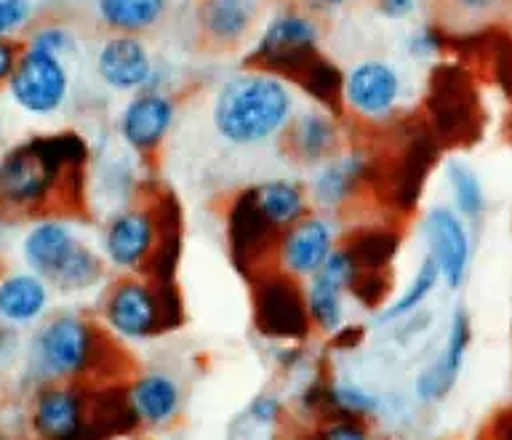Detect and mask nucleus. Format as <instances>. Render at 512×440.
<instances>
[{"label": "nucleus", "instance_id": "f257e3e1", "mask_svg": "<svg viewBox=\"0 0 512 440\" xmlns=\"http://www.w3.org/2000/svg\"><path fill=\"white\" fill-rule=\"evenodd\" d=\"M296 115L294 88L275 72L243 70L216 88L211 120L232 147H262L286 136Z\"/></svg>", "mask_w": 512, "mask_h": 440}, {"label": "nucleus", "instance_id": "f03ea898", "mask_svg": "<svg viewBox=\"0 0 512 440\" xmlns=\"http://www.w3.org/2000/svg\"><path fill=\"white\" fill-rule=\"evenodd\" d=\"M86 163V147L78 136L59 134L8 152L0 163V206L11 211H35L54 198L70 168Z\"/></svg>", "mask_w": 512, "mask_h": 440}, {"label": "nucleus", "instance_id": "7ed1b4c3", "mask_svg": "<svg viewBox=\"0 0 512 440\" xmlns=\"http://www.w3.org/2000/svg\"><path fill=\"white\" fill-rule=\"evenodd\" d=\"M102 320L123 342H150L182 323V299L174 280L123 275L104 291Z\"/></svg>", "mask_w": 512, "mask_h": 440}, {"label": "nucleus", "instance_id": "20e7f679", "mask_svg": "<svg viewBox=\"0 0 512 440\" xmlns=\"http://www.w3.org/2000/svg\"><path fill=\"white\" fill-rule=\"evenodd\" d=\"M107 347V328L75 312H59L35 334L32 368L48 382H83L107 363Z\"/></svg>", "mask_w": 512, "mask_h": 440}, {"label": "nucleus", "instance_id": "39448f33", "mask_svg": "<svg viewBox=\"0 0 512 440\" xmlns=\"http://www.w3.org/2000/svg\"><path fill=\"white\" fill-rule=\"evenodd\" d=\"M174 203H150V206H126L104 222L102 256L104 262L126 275H147L150 264L166 238Z\"/></svg>", "mask_w": 512, "mask_h": 440}, {"label": "nucleus", "instance_id": "423d86ee", "mask_svg": "<svg viewBox=\"0 0 512 440\" xmlns=\"http://www.w3.org/2000/svg\"><path fill=\"white\" fill-rule=\"evenodd\" d=\"M320 27L304 11H278L256 38L248 64L256 70L275 72L280 78H299L307 64L320 54Z\"/></svg>", "mask_w": 512, "mask_h": 440}, {"label": "nucleus", "instance_id": "0eeeda50", "mask_svg": "<svg viewBox=\"0 0 512 440\" xmlns=\"http://www.w3.org/2000/svg\"><path fill=\"white\" fill-rule=\"evenodd\" d=\"M254 323L259 334L275 342H304L312 323L299 280L288 278L275 267L254 275Z\"/></svg>", "mask_w": 512, "mask_h": 440}, {"label": "nucleus", "instance_id": "6e6552de", "mask_svg": "<svg viewBox=\"0 0 512 440\" xmlns=\"http://www.w3.org/2000/svg\"><path fill=\"white\" fill-rule=\"evenodd\" d=\"M339 248V224L334 214L310 211L278 235L272 267L294 280H310L323 270L328 256Z\"/></svg>", "mask_w": 512, "mask_h": 440}, {"label": "nucleus", "instance_id": "1a4fd4ad", "mask_svg": "<svg viewBox=\"0 0 512 440\" xmlns=\"http://www.w3.org/2000/svg\"><path fill=\"white\" fill-rule=\"evenodd\" d=\"M419 230H422L424 246H427L424 254L435 259L440 280L451 291L462 288L472 262V235L467 222L451 206L438 203L424 211Z\"/></svg>", "mask_w": 512, "mask_h": 440}, {"label": "nucleus", "instance_id": "9d476101", "mask_svg": "<svg viewBox=\"0 0 512 440\" xmlns=\"http://www.w3.org/2000/svg\"><path fill=\"white\" fill-rule=\"evenodd\" d=\"M403 96L398 67L382 59H366L347 70L342 83V104L360 120L390 118Z\"/></svg>", "mask_w": 512, "mask_h": 440}, {"label": "nucleus", "instance_id": "9b49d317", "mask_svg": "<svg viewBox=\"0 0 512 440\" xmlns=\"http://www.w3.org/2000/svg\"><path fill=\"white\" fill-rule=\"evenodd\" d=\"M11 94L22 110L32 115H51L62 107L70 78L59 56L40 54L27 48L11 72Z\"/></svg>", "mask_w": 512, "mask_h": 440}, {"label": "nucleus", "instance_id": "f8f14e48", "mask_svg": "<svg viewBox=\"0 0 512 440\" xmlns=\"http://www.w3.org/2000/svg\"><path fill=\"white\" fill-rule=\"evenodd\" d=\"M472 344V318L464 307H456L448 320L446 339L440 344L438 355L432 358L430 366H424L414 379V395L419 403L432 406L451 395V390L462 376L464 360Z\"/></svg>", "mask_w": 512, "mask_h": 440}, {"label": "nucleus", "instance_id": "ddd939ff", "mask_svg": "<svg viewBox=\"0 0 512 440\" xmlns=\"http://www.w3.org/2000/svg\"><path fill=\"white\" fill-rule=\"evenodd\" d=\"M368 179H371V158L363 150H344L312 171L307 192L318 211L336 214L358 198Z\"/></svg>", "mask_w": 512, "mask_h": 440}, {"label": "nucleus", "instance_id": "4468645a", "mask_svg": "<svg viewBox=\"0 0 512 440\" xmlns=\"http://www.w3.org/2000/svg\"><path fill=\"white\" fill-rule=\"evenodd\" d=\"M96 72L115 91H160L158 70L139 35H112L104 40L96 54Z\"/></svg>", "mask_w": 512, "mask_h": 440}, {"label": "nucleus", "instance_id": "2eb2a0df", "mask_svg": "<svg viewBox=\"0 0 512 440\" xmlns=\"http://www.w3.org/2000/svg\"><path fill=\"white\" fill-rule=\"evenodd\" d=\"M176 120V102L163 91H139L120 112V139L139 155H155Z\"/></svg>", "mask_w": 512, "mask_h": 440}, {"label": "nucleus", "instance_id": "dca6fc26", "mask_svg": "<svg viewBox=\"0 0 512 440\" xmlns=\"http://www.w3.org/2000/svg\"><path fill=\"white\" fill-rule=\"evenodd\" d=\"M128 406L139 427L163 430L182 416L184 390L179 379L166 371H144L126 384Z\"/></svg>", "mask_w": 512, "mask_h": 440}, {"label": "nucleus", "instance_id": "f3484780", "mask_svg": "<svg viewBox=\"0 0 512 440\" xmlns=\"http://www.w3.org/2000/svg\"><path fill=\"white\" fill-rule=\"evenodd\" d=\"M283 139H286V150L291 152L296 163L318 168L320 163H326L339 152L342 131H339L334 112L315 104V107L296 112Z\"/></svg>", "mask_w": 512, "mask_h": 440}, {"label": "nucleus", "instance_id": "a211bd4d", "mask_svg": "<svg viewBox=\"0 0 512 440\" xmlns=\"http://www.w3.org/2000/svg\"><path fill=\"white\" fill-rule=\"evenodd\" d=\"M83 240L75 235L70 222L64 219H40L27 230L22 240V256L32 272L54 283Z\"/></svg>", "mask_w": 512, "mask_h": 440}, {"label": "nucleus", "instance_id": "6ab92c4d", "mask_svg": "<svg viewBox=\"0 0 512 440\" xmlns=\"http://www.w3.org/2000/svg\"><path fill=\"white\" fill-rule=\"evenodd\" d=\"M243 198L251 203L256 214L270 224L275 232L288 230L302 216L312 211V200L307 187L294 179H270L243 190Z\"/></svg>", "mask_w": 512, "mask_h": 440}, {"label": "nucleus", "instance_id": "aec40b11", "mask_svg": "<svg viewBox=\"0 0 512 440\" xmlns=\"http://www.w3.org/2000/svg\"><path fill=\"white\" fill-rule=\"evenodd\" d=\"M304 408L320 419L328 416H344V419H363L371 422L382 414L384 400L374 390L355 382H318L304 392Z\"/></svg>", "mask_w": 512, "mask_h": 440}, {"label": "nucleus", "instance_id": "412c9836", "mask_svg": "<svg viewBox=\"0 0 512 440\" xmlns=\"http://www.w3.org/2000/svg\"><path fill=\"white\" fill-rule=\"evenodd\" d=\"M256 19V0H203L198 8L200 35L214 48L240 46L254 30Z\"/></svg>", "mask_w": 512, "mask_h": 440}, {"label": "nucleus", "instance_id": "4be33fe9", "mask_svg": "<svg viewBox=\"0 0 512 440\" xmlns=\"http://www.w3.org/2000/svg\"><path fill=\"white\" fill-rule=\"evenodd\" d=\"M51 302L48 280L38 272H11L0 278V320L11 326H27L43 318Z\"/></svg>", "mask_w": 512, "mask_h": 440}, {"label": "nucleus", "instance_id": "5701e85b", "mask_svg": "<svg viewBox=\"0 0 512 440\" xmlns=\"http://www.w3.org/2000/svg\"><path fill=\"white\" fill-rule=\"evenodd\" d=\"M347 296L350 291L334 278H328L326 272H318L310 280H304V304H307L312 331H320L326 336L339 334L344 328V318H347Z\"/></svg>", "mask_w": 512, "mask_h": 440}, {"label": "nucleus", "instance_id": "b1692460", "mask_svg": "<svg viewBox=\"0 0 512 440\" xmlns=\"http://www.w3.org/2000/svg\"><path fill=\"white\" fill-rule=\"evenodd\" d=\"M96 14L115 35H142L168 14V0H96Z\"/></svg>", "mask_w": 512, "mask_h": 440}, {"label": "nucleus", "instance_id": "393cba45", "mask_svg": "<svg viewBox=\"0 0 512 440\" xmlns=\"http://www.w3.org/2000/svg\"><path fill=\"white\" fill-rule=\"evenodd\" d=\"M443 280H440V270L435 259L430 254L422 256V262L416 267L414 278L408 283L403 291H400L392 302L382 304L379 312H376V323H403L411 315L422 310V304L435 294V288L440 286Z\"/></svg>", "mask_w": 512, "mask_h": 440}, {"label": "nucleus", "instance_id": "a878e982", "mask_svg": "<svg viewBox=\"0 0 512 440\" xmlns=\"http://www.w3.org/2000/svg\"><path fill=\"white\" fill-rule=\"evenodd\" d=\"M446 184L451 192V208L467 224H478L486 216L488 200L475 168L467 166L464 160H448Z\"/></svg>", "mask_w": 512, "mask_h": 440}, {"label": "nucleus", "instance_id": "bb28decb", "mask_svg": "<svg viewBox=\"0 0 512 440\" xmlns=\"http://www.w3.org/2000/svg\"><path fill=\"white\" fill-rule=\"evenodd\" d=\"M347 246L358 256L363 270L382 272L398 251V235L387 227H371V230H360L355 238L347 240Z\"/></svg>", "mask_w": 512, "mask_h": 440}, {"label": "nucleus", "instance_id": "cd10ccee", "mask_svg": "<svg viewBox=\"0 0 512 440\" xmlns=\"http://www.w3.org/2000/svg\"><path fill=\"white\" fill-rule=\"evenodd\" d=\"M296 83H299V88H304L320 107H328V110H331L336 102H342L344 75L320 54L307 64V70L296 78Z\"/></svg>", "mask_w": 512, "mask_h": 440}, {"label": "nucleus", "instance_id": "c85d7f7f", "mask_svg": "<svg viewBox=\"0 0 512 440\" xmlns=\"http://www.w3.org/2000/svg\"><path fill=\"white\" fill-rule=\"evenodd\" d=\"M307 440H374V430L363 419L328 416L315 424V430L307 435Z\"/></svg>", "mask_w": 512, "mask_h": 440}, {"label": "nucleus", "instance_id": "c756f323", "mask_svg": "<svg viewBox=\"0 0 512 440\" xmlns=\"http://www.w3.org/2000/svg\"><path fill=\"white\" fill-rule=\"evenodd\" d=\"M283 411H286V406H283V400H280L278 395L262 392V395H256V398L248 403L246 419L254 424V427H259V430H270V427H275V424L283 419Z\"/></svg>", "mask_w": 512, "mask_h": 440}, {"label": "nucleus", "instance_id": "7c9ffc66", "mask_svg": "<svg viewBox=\"0 0 512 440\" xmlns=\"http://www.w3.org/2000/svg\"><path fill=\"white\" fill-rule=\"evenodd\" d=\"M443 48V35L435 27H419L406 38V54L414 59H430Z\"/></svg>", "mask_w": 512, "mask_h": 440}, {"label": "nucleus", "instance_id": "2f4dec72", "mask_svg": "<svg viewBox=\"0 0 512 440\" xmlns=\"http://www.w3.org/2000/svg\"><path fill=\"white\" fill-rule=\"evenodd\" d=\"M30 48L32 51H40V54H48V56L70 54L72 35L67 30H59V27H46V30L35 32Z\"/></svg>", "mask_w": 512, "mask_h": 440}, {"label": "nucleus", "instance_id": "473e14b6", "mask_svg": "<svg viewBox=\"0 0 512 440\" xmlns=\"http://www.w3.org/2000/svg\"><path fill=\"white\" fill-rule=\"evenodd\" d=\"M30 19V0H0V38L19 30Z\"/></svg>", "mask_w": 512, "mask_h": 440}, {"label": "nucleus", "instance_id": "72a5a7b5", "mask_svg": "<svg viewBox=\"0 0 512 440\" xmlns=\"http://www.w3.org/2000/svg\"><path fill=\"white\" fill-rule=\"evenodd\" d=\"M416 6H419V0H376L379 14L384 19H392V22H403L408 16H414Z\"/></svg>", "mask_w": 512, "mask_h": 440}, {"label": "nucleus", "instance_id": "f704fd0d", "mask_svg": "<svg viewBox=\"0 0 512 440\" xmlns=\"http://www.w3.org/2000/svg\"><path fill=\"white\" fill-rule=\"evenodd\" d=\"M16 62H19V59H16L14 46H11L6 38H0V83L11 78Z\"/></svg>", "mask_w": 512, "mask_h": 440}, {"label": "nucleus", "instance_id": "c9c22d12", "mask_svg": "<svg viewBox=\"0 0 512 440\" xmlns=\"http://www.w3.org/2000/svg\"><path fill=\"white\" fill-rule=\"evenodd\" d=\"M454 3L467 14H483L488 8H494L499 0H454Z\"/></svg>", "mask_w": 512, "mask_h": 440}, {"label": "nucleus", "instance_id": "e433bc0d", "mask_svg": "<svg viewBox=\"0 0 512 440\" xmlns=\"http://www.w3.org/2000/svg\"><path fill=\"white\" fill-rule=\"evenodd\" d=\"M494 438L512 440V416H502V419L494 424Z\"/></svg>", "mask_w": 512, "mask_h": 440}, {"label": "nucleus", "instance_id": "4c0bfd02", "mask_svg": "<svg viewBox=\"0 0 512 440\" xmlns=\"http://www.w3.org/2000/svg\"><path fill=\"white\" fill-rule=\"evenodd\" d=\"M0 440H8V438H6V435H3V432H0Z\"/></svg>", "mask_w": 512, "mask_h": 440}]
</instances>
